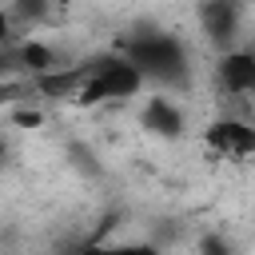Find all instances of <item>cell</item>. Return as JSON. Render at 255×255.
I'll return each mask as SVG.
<instances>
[{"instance_id":"6da1fadb","label":"cell","mask_w":255,"mask_h":255,"mask_svg":"<svg viewBox=\"0 0 255 255\" xmlns=\"http://www.w3.org/2000/svg\"><path fill=\"white\" fill-rule=\"evenodd\" d=\"M139 76L143 84L147 80H159V84H187V52L183 44L171 36V32H131L124 40V52H120Z\"/></svg>"},{"instance_id":"7a4b0ae2","label":"cell","mask_w":255,"mask_h":255,"mask_svg":"<svg viewBox=\"0 0 255 255\" xmlns=\"http://www.w3.org/2000/svg\"><path fill=\"white\" fill-rule=\"evenodd\" d=\"M143 92V76L124 60V56H100L96 60V68H92V76L84 80V88H80V104H112V100H131V96H139Z\"/></svg>"},{"instance_id":"3957f363","label":"cell","mask_w":255,"mask_h":255,"mask_svg":"<svg viewBox=\"0 0 255 255\" xmlns=\"http://www.w3.org/2000/svg\"><path fill=\"white\" fill-rule=\"evenodd\" d=\"M203 143L215 159H251L255 155V124L223 116L203 128Z\"/></svg>"},{"instance_id":"277c9868","label":"cell","mask_w":255,"mask_h":255,"mask_svg":"<svg viewBox=\"0 0 255 255\" xmlns=\"http://www.w3.org/2000/svg\"><path fill=\"white\" fill-rule=\"evenodd\" d=\"M215 84L227 96H255V52L231 48L215 60Z\"/></svg>"},{"instance_id":"5b68a950","label":"cell","mask_w":255,"mask_h":255,"mask_svg":"<svg viewBox=\"0 0 255 255\" xmlns=\"http://www.w3.org/2000/svg\"><path fill=\"white\" fill-rule=\"evenodd\" d=\"M139 124L147 128V131H155L159 139H175V135H183V128H187V120H183V108L171 100V96H147V104L139 108Z\"/></svg>"},{"instance_id":"8992f818","label":"cell","mask_w":255,"mask_h":255,"mask_svg":"<svg viewBox=\"0 0 255 255\" xmlns=\"http://www.w3.org/2000/svg\"><path fill=\"white\" fill-rule=\"evenodd\" d=\"M195 16H199V24H203L207 40L223 44V52H231V48H235L243 8H235V4H199V8H195Z\"/></svg>"},{"instance_id":"52a82bcc","label":"cell","mask_w":255,"mask_h":255,"mask_svg":"<svg viewBox=\"0 0 255 255\" xmlns=\"http://www.w3.org/2000/svg\"><path fill=\"white\" fill-rule=\"evenodd\" d=\"M195 255H235V243L223 231H203L195 239Z\"/></svg>"},{"instance_id":"ba28073f","label":"cell","mask_w":255,"mask_h":255,"mask_svg":"<svg viewBox=\"0 0 255 255\" xmlns=\"http://www.w3.org/2000/svg\"><path fill=\"white\" fill-rule=\"evenodd\" d=\"M84 255H159L151 243H96L84 247Z\"/></svg>"},{"instance_id":"9c48e42d","label":"cell","mask_w":255,"mask_h":255,"mask_svg":"<svg viewBox=\"0 0 255 255\" xmlns=\"http://www.w3.org/2000/svg\"><path fill=\"white\" fill-rule=\"evenodd\" d=\"M8 44H20V32H16L8 8H0V48H8Z\"/></svg>"}]
</instances>
